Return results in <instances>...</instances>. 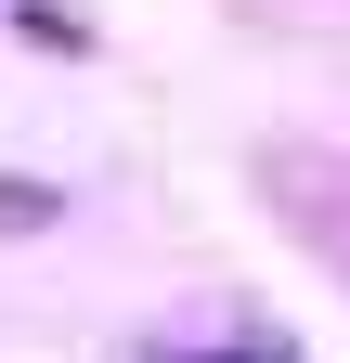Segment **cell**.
Wrapping results in <instances>:
<instances>
[{"instance_id": "6da1fadb", "label": "cell", "mask_w": 350, "mask_h": 363, "mask_svg": "<svg viewBox=\"0 0 350 363\" xmlns=\"http://www.w3.org/2000/svg\"><path fill=\"white\" fill-rule=\"evenodd\" d=\"M195 363H286V350H195Z\"/></svg>"}]
</instances>
